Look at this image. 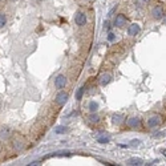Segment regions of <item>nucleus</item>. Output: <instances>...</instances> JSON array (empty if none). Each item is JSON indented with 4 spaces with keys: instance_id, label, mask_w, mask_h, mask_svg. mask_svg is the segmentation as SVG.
<instances>
[{
    "instance_id": "16",
    "label": "nucleus",
    "mask_w": 166,
    "mask_h": 166,
    "mask_svg": "<svg viewBox=\"0 0 166 166\" xmlns=\"http://www.w3.org/2000/svg\"><path fill=\"white\" fill-rule=\"evenodd\" d=\"M7 24V16L4 13H0V29L4 28Z\"/></svg>"
},
{
    "instance_id": "1",
    "label": "nucleus",
    "mask_w": 166,
    "mask_h": 166,
    "mask_svg": "<svg viewBox=\"0 0 166 166\" xmlns=\"http://www.w3.org/2000/svg\"><path fill=\"white\" fill-rule=\"evenodd\" d=\"M75 23L79 25V27H84L87 24V15L81 11H77L75 15Z\"/></svg>"
},
{
    "instance_id": "12",
    "label": "nucleus",
    "mask_w": 166,
    "mask_h": 166,
    "mask_svg": "<svg viewBox=\"0 0 166 166\" xmlns=\"http://www.w3.org/2000/svg\"><path fill=\"white\" fill-rule=\"evenodd\" d=\"M122 120H124V116H122V114H117V113H114L113 116H112V121H113V124H121V122H122Z\"/></svg>"
},
{
    "instance_id": "10",
    "label": "nucleus",
    "mask_w": 166,
    "mask_h": 166,
    "mask_svg": "<svg viewBox=\"0 0 166 166\" xmlns=\"http://www.w3.org/2000/svg\"><path fill=\"white\" fill-rule=\"evenodd\" d=\"M110 81H112V76L109 73H104V75H101V77H100V84L102 87H106Z\"/></svg>"
},
{
    "instance_id": "22",
    "label": "nucleus",
    "mask_w": 166,
    "mask_h": 166,
    "mask_svg": "<svg viewBox=\"0 0 166 166\" xmlns=\"http://www.w3.org/2000/svg\"><path fill=\"white\" fill-rule=\"evenodd\" d=\"M108 40H109V41H114V40H116V35H114L113 32H109V35H108Z\"/></svg>"
},
{
    "instance_id": "8",
    "label": "nucleus",
    "mask_w": 166,
    "mask_h": 166,
    "mask_svg": "<svg viewBox=\"0 0 166 166\" xmlns=\"http://www.w3.org/2000/svg\"><path fill=\"white\" fill-rule=\"evenodd\" d=\"M140 32V25L137 23H133L129 25V28H128V35L129 36H134V35H137V33Z\"/></svg>"
},
{
    "instance_id": "18",
    "label": "nucleus",
    "mask_w": 166,
    "mask_h": 166,
    "mask_svg": "<svg viewBox=\"0 0 166 166\" xmlns=\"http://www.w3.org/2000/svg\"><path fill=\"white\" fill-rule=\"evenodd\" d=\"M89 121H90V122H96V124H97L98 121H100V116H98V114H96V112H93L89 116Z\"/></svg>"
},
{
    "instance_id": "19",
    "label": "nucleus",
    "mask_w": 166,
    "mask_h": 166,
    "mask_svg": "<svg viewBox=\"0 0 166 166\" xmlns=\"http://www.w3.org/2000/svg\"><path fill=\"white\" fill-rule=\"evenodd\" d=\"M97 109H98V105H97V102H94V101H90V102H89V110H90V112L93 113V112H96V110H97Z\"/></svg>"
},
{
    "instance_id": "7",
    "label": "nucleus",
    "mask_w": 166,
    "mask_h": 166,
    "mask_svg": "<svg viewBox=\"0 0 166 166\" xmlns=\"http://www.w3.org/2000/svg\"><path fill=\"white\" fill-rule=\"evenodd\" d=\"M161 124V117L160 116H153L147 120V126L149 128H156Z\"/></svg>"
},
{
    "instance_id": "9",
    "label": "nucleus",
    "mask_w": 166,
    "mask_h": 166,
    "mask_svg": "<svg viewBox=\"0 0 166 166\" xmlns=\"http://www.w3.org/2000/svg\"><path fill=\"white\" fill-rule=\"evenodd\" d=\"M11 136V129L8 126H2L0 128V138L2 140H8Z\"/></svg>"
},
{
    "instance_id": "24",
    "label": "nucleus",
    "mask_w": 166,
    "mask_h": 166,
    "mask_svg": "<svg viewBox=\"0 0 166 166\" xmlns=\"http://www.w3.org/2000/svg\"><path fill=\"white\" fill-rule=\"evenodd\" d=\"M28 165H33V166H36V165H40V162H37V161H33V162H31V164H28Z\"/></svg>"
},
{
    "instance_id": "27",
    "label": "nucleus",
    "mask_w": 166,
    "mask_h": 166,
    "mask_svg": "<svg viewBox=\"0 0 166 166\" xmlns=\"http://www.w3.org/2000/svg\"><path fill=\"white\" fill-rule=\"evenodd\" d=\"M142 2H145V3H149V2H150V0H142Z\"/></svg>"
},
{
    "instance_id": "21",
    "label": "nucleus",
    "mask_w": 166,
    "mask_h": 166,
    "mask_svg": "<svg viewBox=\"0 0 166 166\" xmlns=\"http://www.w3.org/2000/svg\"><path fill=\"white\" fill-rule=\"evenodd\" d=\"M97 141H98L100 143H108V142L110 141V138H109V137H106V136H104V137H98V138H97Z\"/></svg>"
},
{
    "instance_id": "23",
    "label": "nucleus",
    "mask_w": 166,
    "mask_h": 166,
    "mask_svg": "<svg viewBox=\"0 0 166 166\" xmlns=\"http://www.w3.org/2000/svg\"><path fill=\"white\" fill-rule=\"evenodd\" d=\"M104 25H105V29H110V24H109V21H105Z\"/></svg>"
},
{
    "instance_id": "25",
    "label": "nucleus",
    "mask_w": 166,
    "mask_h": 166,
    "mask_svg": "<svg viewBox=\"0 0 166 166\" xmlns=\"http://www.w3.org/2000/svg\"><path fill=\"white\" fill-rule=\"evenodd\" d=\"M164 136V133H157V134H154V137H162Z\"/></svg>"
},
{
    "instance_id": "13",
    "label": "nucleus",
    "mask_w": 166,
    "mask_h": 166,
    "mask_svg": "<svg viewBox=\"0 0 166 166\" xmlns=\"http://www.w3.org/2000/svg\"><path fill=\"white\" fill-rule=\"evenodd\" d=\"M55 133L56 134H64V133H68V126H64V125H60L55 129Z\"/></svg>"
},
{
    "instance_id": "26",
    "label": "nucleus",
    "mask_w": 166,
    "mask_h": 166,
    "mask_svg": "<svg viewBox=\"0 0 166 166\" xmlns=\"http://www.w3.org/2000/svg\"><path fill=\"white\" fill-rule=\"evenodd\" d=\"M160 152H161V153H162V154H164V156L166 157V149H161V150H160Z\"/></svg>"
},
{
    "instance_id": "17",
    "label": "nucleus",
    "mask_w": 166,
    "mask_h": 166,
    "mask_svg": "<svg viewBox=\"0 0 166 166\" xmlns=\"http://www.w3.org/2000/svg\"><path fill=\"white\" fill-rule=\"evenodd\" d=\"M84 90H85V88H84V87H81V88H79V90L76 92V100H77V101H80V100L83 98Z\"/></svg>"
},
{
    "instance_id": "15",
    "label": "nucleus",
    "mask_w": 166,
    "mask_h": 166,
    "mask_svg": "<svg viewBox=\"0 0 166 166\" xmlns=\"http://www.w3.org/2000/svg\"><path fill=\"white\" fill-rule=\"evenodd\" d=\"M13 146H15V149H16L17 152H20V150H21V149H23V147H24V143L21 142L20 140H16V141L13 142Z\"/></svg>"
},
{
    "instance_id": "4",
    "label": "nucleus",
    "mask_w": 166,
    "mask_h": 166,
    "mask_svg": "<svg viewBox=\"0 0 166 166\" xmlns=\"http://www.w3.org/2000/svg\"><path fill=\"white\" fill-rule=\"evenodd\" d=\"M66 101H68V93H65V92H60V93L56 96V104L57 105L62 106Z\"/></svg>"
},
{
    "instance_id": "14",
    "label": "nucleus",
    "mask_w": 166,
    "mask_h": 166,
    "mask_svg": "<svg viewBox=\"0 0 166 166\" xmlns=\"http://www.w3.org/2000/svg\"><path fill=\"white\" fill-rule=\"evenodd\" d=\"M61 156H71V153L69 152H56V153H52V154H49V156H47L45 158H51V157H61Z\"/></svg>"
},
{
    "instance_id": "5",
    "label": "nucleus",
    "mask_w": 166,
    "mask_h": 166,
    "mask_svg": "<svg viewBox=\"0 0 166 166\" xmlns=\"http://www.w3.org/2000/svg\"><path fill=\"white\" fill-rule=\"evenodd\" d=\"M128 126L129 128H133V129H137V128H141V120L137 118V117H132L126 121Z\"/></svg>"
},
{
    "instance_id": "6",
    "label": "nucleus",
    "mask_w": 166,
    "mask_h": 166,
    "mask_svg": "<svg viewBox=\"0 0 166 166\" xmlns=\"http://www.w3.org/2000/svg\"><path fill=\"white\" fill-rule=\"evenodd\" d=\"M126 17H125V15L122 13H120V15H117L116 16V19H114V25L116 27H124L125 24H126Z\"/></svg>"
},
{
    "instance_id": "2",
    "label": "nucleus",
    "mask_w": 166,
    "mask_h": 166,
    "mask_svg": "<svg viewBox=\"0 0 166 166\" xmlns=\"http://www.w3.org/2000/svg\"><path fill=\"white\" fill-rule=\"evenodd\" d=\"M66 85V77L64 75H58L56 79H55V87L57 89H64Z\"/></svg>"
},
{
    "instance_id": "3",
    "label": "nucleus",
    "mask_w": 166,
    "mask_h": 166,
    "mask_svg": "<svg viewBox=\"0 0 166 166\" xmlns=\"http://www.w3.org/2000/svg\"><path fill=\"white\" fill-rule=\"evenodd\" d=\"M152 15H153V17L156 20L162 19V17H164V9H162V7L161 5H156L153 8V11H152Z\"/></svg>"
},
{
    "instance_id": "20",
    "label": "nucleus",
    "mask_w": 166,
    "mask_h": 166,
    "mask_svg": "<svg viewBox=\"0 0 166 166\" xmlns=\"http://www.w3.org/2000/svg\"><path fill=\"white\" fill-rule=\"evenodd\" d=\"M141 145V140H132L130 143H129L128 146H130V147H137Z\"/></svg>"
},
{
    "instance_id": "11",
    "label": "nucleus",
    "mask_w": 166,
    "mask_h": 166,
    "mask_svg": "<svg viewBox=\"0 0 166 166\" xmlns=\"http://www.w3.org/2000/svg\"><path fill=\"white\" fill-rule=\"evenodd\" d=\"M126 164H128V165H130V166H138V165H142V164H143V161L141 160V158L134 157V158H129V160L126 161Z\"/></svg>"
}]
</instances>
